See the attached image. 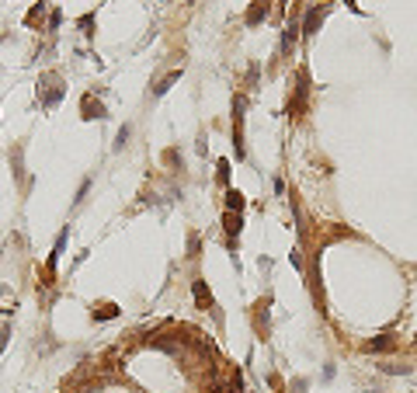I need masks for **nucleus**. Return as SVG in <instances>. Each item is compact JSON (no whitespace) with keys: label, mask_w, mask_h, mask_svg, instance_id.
<instances>
[{"label":"nucleus","mask_w":417,"mask_h":393,"mask_svg":"<svg viewBox=\"0 0 417 393\" xmlns=\"http://www.w3.org/2000/svg\"><path fill=\"white\" fill-rule=\"evenodd\" d=\"M302 35V24L296 21V14L289 18V24H285V35H282V53H292V45H296V39Z\"/></svg>","instance_id":"nucleus-1"},{"label":"nucleus","mask_w":417,"mask_h":393,"mask_svg":"<svg viewBox=\"0 0 417 393\" xmlns=\"http://www.w3.org/2000/svg\"><path fill=\"white\" fill-rule=\"evenodd\" d=\"M323 18H327V7H313V11L306 14V21H302V35H317Z\"/></svg>","instance_id":"nucleus-2"},{"label":"nucleus","mask_w":417,"mask_h":393,"mask_svg":"<svg viewBox=\"0 0 417 393\" xmlns=\"http://www.w3.org/2000/svg\"><path fill=\"white\" fill-rule=\"evenodd\" d=\"M191 293H195V303H199L202 310H212V293H209V285H205L202 278L191 282Z\"/></svg>","instance_id":"nucleus-3"},{"label":"nucleus","mask_w":417,"mask_h":393,"mask_svg":"<svg viewBox=\"0 0 417 393\" xmlns=\"http://www.w3.org/2000/svg\"><path fill=\"white\" fill-rule=\"evenodd\" d=\"M268 11H271V7H268V0H254V7L247 11V24H251V28L261 24V21L268 18Z\"/></svg>","instance_id":"nucleus-4"},{"label":"nucleus","mask_w":417,"mask_h":393,"mask_svg":"<svg viewBox=\"0 0 417 393\" xmlns=\"http://www.w3.org/2000/svg\"><path fill=\"white\" fill-rule=\"evenodd\" d=\"M80 108H84V118H104V104H94V98H91V94H87V98H84V104H80Z\"/></svg>","instance_id":"nucleus-5"},{"label":"nucleus","mask_w":417,"mask_h":393,"mask_svg":"<svg viewBox=\"0 0 417 393\" xmlns=\"http://www.w3.org/2000/svg\"><path fill=\"white\" fill-rule=\"evenodd\" d=\"M178 80H181V70H171V73H167V77H163V80L157 84V87H153V94H157V98H160V94H167V91H171V87H174Z\"/></svg>","instance_id":"nucleus-6"},{"label":"nucleus","mask_w":417,"mask_h":393,"mask_svg":"<svg viewBox=\"0 0 417 393\" xmlns=\"http://www.w3.org/2000/svg\"><path fill=\"white\" fill-rule=\"evenodd\" d=\"M112 317H119V306H115V303H101V306H94V320H112Z\"/></svg>","instance_id":"nucleus-7"},{"label":"nucleus","mask_w":417,"mask_h":393,"mask_svg":"<svg viewBox=\"0 0 417 393\" xmlns=\"http://www.w3.org/2000/svg\"><path fill=\"white\" fill-rule=\"evenodd\" d=\"M240 209H243V195L230 188V192H226V213H240Z\"/></svg>","instance_id":"nucleus-8"},{"label":"nucleus","mask_w":417,"mask_h":393,"mask_svg":"<svg viewBox=\"0 0 417 393\" xmlns=\"http://www.w3.org/2000/svg\"><path fill=\"white\" fill-rule=\"evenodd\" d=\"M390 348H393V337H390V334L372 337V341H369V352H390Z\"/></svg>","instance_id":"nucleus-9"},{"label":"nucleus","mask_w":417,"mask_h":393,"mask_svg":"<svg viewBox=\"0 0 417 393\" xmlns=\"http://www.w3.org/2000/svg\"><path fill=\"white\" fill-rule=\"evenodd\" d=\"M226 230H230V233H240V213H226Z\"/></svg>","instance_id":"nucleus-10"},{"label":"nucleus","mask_w":417,"mask_h":393,"mask_svg":"<svg viewBox=\"0 0 417 393\" xmlns=\"http://www.w3.org/2000/svg\"><path fill=\"white\" fill-rule=\"evenodd\" d=\"M125 143H129V125H125V129H122V133H119V143H115V150H122Z\"/></svg>","instance_id":"nucleus-11"},{"label":"nucleus","mask_w":417,"mask_h":393,"mask_svg":"<svg viewBox=\"0 0 417 393\" xmlns=\"http://www.w3.org/2000/svg\"><path fill=\"white\" fill-rule=\"evenodd\" d=\"M188 251H191V257H199V237H191V240H188Z\"/></svg>","instance_id":"nucleus-12"},{"label":"nucleus","mask_w":417,"mask_h":393,"mask_svg":"<svg viewBox=\"0 0 417 393\" xmlns=\"http://www.w3.org/2000/svg\"><path fill=\"white\" fill-rule=\"evenodd\" d=\"M219 177H223V181L230 177V164H226V160H219Z\"/></svg>","instance_id":"nucleus-13"}]
</instances>
